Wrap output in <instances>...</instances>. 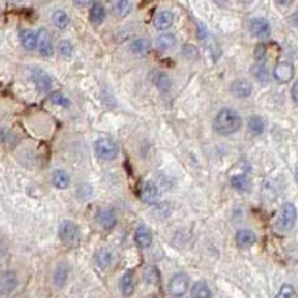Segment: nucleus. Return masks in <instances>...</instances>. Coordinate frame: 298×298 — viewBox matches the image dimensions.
Returning <instances> with one entry per match:
<instances>
[{
    "mask_svg": "<svg viewBox=\"0 0 298 298\" xmlns=\"http://www.w3.org/2000/svg\"><path fill=\"white\" fill-rule=\"evenodd\" d=\"M241 127V117L232 108H223L213 121V128L218 135L229 136L238 132Z\"/></svg>",
    "mask_w": 298,
    "mask_h": 298,
    "instance_id": "1",
    "label": "nucleus"
},
{
    "mask_svg": "<svg viewBox=\"0 0 298 298\" xmlns=\"http://www.w3.org/2000/svg\"><path fill=\"white\" fill-rule=\"evenodd\" d=\"M58 235L61 241L67 248H78L80 244V232L76 223L72 221L61 222L58 227Z\"/></svg>",
    "mask_w": 298,
    "mask_h": 298,
    "instance_id": "2",
    "label": "nucleus"
},
{
    "mask_svg": "<svg viewBox=\"0 0 298 298\" xmlns=\"http://www.w3.org/2000/svg\"><path fill=\"white\" fill-rule=\"evenodd\" d=\"M297 219V210L292 203H285L282 206L276 221V227L280 232L292 231Z\"/></svg>",
    "mask_w": 298,
    "mask_h": 298,
    "instance_id": "3",
    "label": "nucleus"
},
{
    "mask_svg": "<svg viewBox=\"0 0 298 298\" xmlns=\"http://www.w3.org/2000/svg\"><path fill=\"white\" fill-rule=\"evenodd\" d=\"M95 151L100 159L113 160L119 154V145L111 138L101 137L96 141Z\"/></svg>",
    "mask_w": 298,
    "mask_h": 298,
    "instance_id": "4",
    "label": "nucleus"
},
{
    "mask_svg": "<svg viewBox=\"0 0 298 298\" xmlns=\"http://www.w3.org/2000/svg\"><path fill=\"white\" fill-rule=\"evenodd\" d=\"M18 278L16 272L12 270H5L0 272V296L5 297L11 294L17 287Z\"/></svg>",
    "mask_w": 298,
    "mask_h": 298,
    "instance_id": "5",
    "label": "nucleus"
},
{
    "mask_svg": "<svg viewBox=\"0 0 298 298\" xmlns=\"http://www.w3.org/2000/svg\"><path fill=\"white\" fill-rule=\"evenodd\" d=\"M37 46L36 48H39L40 54L43 57H51L54 53L53 48V42H52V37L49 35V32L46 29H40L37 31Z\"/></svg>",
    "mask_w": 298,
    "mask_h": 298,
    "instance_id": "6",
    "label": "nucleus"
},
{
    "mask_svg": "<svg viewBox=\"0 0 298 298\" xmlns=\"http://www.w3.org/2000/svg\"><path fill=\"white\" fill-rule=\"evenodd\" d=\"M250 32L257 39H268L271 33V26H270L269 21L265 18L257 17L253 18L250 21Z\"/></svg>",
    "mask_w": 298,
    "mask_h": 298,
    "instance_id": "7",
    "label": "nucleus"
},
{
    "mask_svg": "<svg viewBox=\"0 0 298 298\" xmlns=\"http://www.w3.org/2000/svg\"><path fill=\"white\" fill-rule=\"evenodd\" d=\"M189 288V277L185 274H178L172 278L169 285L170 293L175 297L184 296Z\"/></svg>",
    "mask_w": 298,
    "mask_h": 298,
    "instance_id": "8",
    "label": "nucleus"
},
{
    "mask_svg": "<svg viewBox=\"0 0 298 298\" xmlns=\"http://www.w3.org/2000/svg\"><path fill=\"white\" fill-rule=\"evenodd\" d=\"M31 78H32L33 83L36 84V86L41 90V91L47 92L52 89L53 83H52L51 77H49L43 69H40V68H35V69H32Z\"/></svg>",
    "mask_w": 298,
    "mask_h": 298,
    "instance_id": "9",
    "label": "nucleus"
},
{
    "mask_svg": "<svg viewBox=\"0 0 298 298\" xmlns=\"http://www.w3.org/2000/svg\"><path fill=\"white\" fill-rule=\"evenodd\" d=\"M274 77L278 83L291 82L294 77V67L287 62L278 63L274 70Z\"/></svg>",
    "mask_w": 298,
    "mask_h": 298,
    "instance_id": "10",
    "label": "nucleus"
},
{
    "mask_svg": "<svg viewBox=\"0 0 298 298\" xmlns=\"http://www.w3.org/2000/svg\"><path fill=\"white\" fill-rule=\"evenodd\" d=\"M95 221L104 229H111L117 222L116 213H115L113 210H108V209L100 210L96 212Z\"/></svg>",
    "mask_w": 298,
    "mask_h": 298,
    "instance_id": "11",
    "label": "nucleus"
},
{
    "mask_svg": "<svg viewBox=\"0 0 298 298\" xmlns=\"http://www.w3.org/2000/svg\"><path fill=\"white\" fill-rule=\"evenodd\" d=\"M231 92L235 98L245 99L251 94V84L248 80L238 79L231 84Z\"/></svg>",
    "mask_w": 298,
    "mask_h": 298,
    "instance_id": "12",
    "label": "nucleus"
},
{
    "mask_svg": "<svg viewBox=\"0 0 298 298\" xmlns=\"http://www.w3.org/2000/svg\"><path fill=\"white\" fill-rule=\"evenodd\" d=\"M151 79L154 85L159 90H161V91H167V90L172 88V79H170L167 74L160 72V70H152Z\"/></svg>",
    "mask_w": 298,
    "mask_h": 298,
    "instance_id": "13",
    "label": "nucleus"
},
{
    "mask_svg": "<svg viewBox=\"0 0 298 298\" xmlns=\"http://www.w3.org/2000/svg\"><path fill=\"white\" fill-rule=\"evenodd\" d=\"M18 39H20L21 45L27 51H33L37 46V35L33 31L29 29H23L18 33Z\"/></svg>",
    "mask_w": 298,
    "mask_h": 298,
    "instance_id": "14",
    "label": "nucleus"
},
{
    "mask_svg": "<svg viewBox=\"0 0 298 298\" xmlns=\"http://www.w3.org/2000/svg\"><path fill=\"white\" fill-rule=\"evenodd\" d=\"M135 240L141 248L151 247L152 240V233L145 226H139L135 232Z\"/></svg>",
    "mask_w": 298,
    "mask_h": 298,
    "instance_id": "15",
    "label": "nucleus"
},
{
    "mask_svg": "<svg viewBox=\"0 0 298 298\" xmlns=\"http://www.w3.org/2000/svg\"><path fill=\"white\" fill-rule=\"evenodd\" d=\"M235 241L240 248L251 247L256 241V234L249 229H241L235 235Z\"/></svg>",
    "mask_w": 298,
    "mask_h": 298,
    "instance_id": "16",
    "label": "nucleus"
},
{
    "mask_svg": "<svg viewBox=\"0 0 298 298\" xmlns=\"http://www.w3.org/2000/svg\"><path fill=\"white\" fill-rule=\"evenodd\" d=\"M141 197L144 202L153 203L158 197V189L152 181H145L141 188Z\"/></svg>",
    "mask_w": 298,
    "mask_h": 298,
    "instance_id": "17",
    "label": "nucleus"
},
{
    "mask_svg": "<svg viewBox=\"0 0 298 298\" xmlns=\"http://www.w3.org/2000/svg\"><path fill=\"white\" fill-rule=\"evenodd\" d=\"M174 23V14L170 11H161L157 15L154 20V26L158 30H166Z\"/></svg>",
    "mask_w": 298,
    "mask_h": 298,
    "instance_id": "18",
    "label": "nucleus"
},
{
    "mask_svg": "<svg viewBox=\"0 0 298 298\" xmlns=\"http://www.w3.org/2000/svg\"><path fill=\"white\" fill-rule=\"evenodd\" d=\"M68 281V266L66 264H58L53 272V282L57 287L62 288Z\"/></svg>",
    "mask_w": 298,
    "mask_h": 298,
    "instance_id": "19",
    "label": "nucleus"
},
{
    "mask_svg": "<svg viewBox=\"0 0 298 298\" xmlns=\"http://www.w3.org/2000/svg\"><path fill=\"white\" fill-rule=\"evenodd\" d=\"M52 182H53V186L58 190H64L69 186L70 178L68 175L67 172L64 170H55L53 173V176H52Z\"/></svg>",
    "mask_w": 298,
    "mask_h": 298,
    "instance_id": "20",
    "label": "nucleus"
},
{
    "mask_svg": "<svg viewBox=\"0 0 298 298\" xmlns=\"http://www.w3.org/2000/svg\"><path fill=\"white\" fill-rule=\"evenodd\" d=\"M248 128L249 131L253 133V135L259 136L265 131V122H264L263 117L257 116V115H254L251 116L249 121H248Z\"/></svg>",
    "mask_w": 298,
    "mask_h": 298,
    "instance_id": "21",
    "label": "nucleus"
},
{
    "mask_svg": "<svg viewBox=\"0 0 298 298\" xmlns=\"http://www.w3.org/2000/svg\"><path fill=\"white\" fill-rule=\"evenodd\" d=\"M105 18V9L101 3L95 2L90 9V20L94 24H101Z\"/></svg>",
    "mask_w": 298,
    "mask_h": 298,
    "instance_id": "22",
    "label": "nucleus"
},
{
    "mask_svg": "<svg viewBox=\"0 0 298 298\" xmlns=\"http://www.w3.org/2000/svg\"><path fill=\"white\" fill-rule=\"evenodd\" d=\"M251 74H253L257 82L260 83L269 82V69L265 64L257 63L255 66H253V68H251Z\"/></svg>",
    "mask_w": 298,
    "mask_h": 298,
    "instance_id": "23",
    "label": "nucleus"
},
{
    "mask_svg": "<svg viewBox=\"0 0 298 298\" xmlns=\"http://www.w3.org/2000/svg\"><path fill=\"white\" fill-rule=\"evenodd\" d=\"M149 48H151V42L145 39H137L135 41H132L131 45H129L131 52L136 54L145 53V52L149 51Z\"/></svg>",
    "mask_w": 298,
    "mask_h": 298,
    "instance_id": "24",
    "label": "nucleus"
},
{
    "mask_svg": "<svg viewBox=\"0 0 298 298\" xmlns=\"http://www.w3.org/2000/svg\"><path fill=\"white\" fill-rule=\"evenodd\" d=\"M176 43V39L173 33H163L158 37L157 40V45L160 49H172Z\"/></svg>",
    "mask_w": 298,
    "mask_h": 298,
    "instance_id": "25",
    "label": "nucleus"
},
{
    "mask_svg": "<svg viewBox=\"0 0 298 298\" xmlns=\"http://www.w3.org/2000/svg\"><path fill=\"white\" fill-rule=\"evenodd\" d=\"M191 297L209 298L211 297V290L204 282H196L191 290Z\"/></svg>",
    "mask_w": 298,
    "mask_h": 298,
    "instance_id": "26",
    "label": "nucleus"
},
{
    "mask_svg": "<svg viewBox=\"0 0 298 298\" xmlns=\"http://www.w3.org/2000/svg\"><path fill=\"white\" fill-rule=\"evenodd\" d=\"M52 21H53V25L57 29L64 30L69 25V16L64 11L57 10L52 15Z\"/></svg>",
    "mask_w": 298,
    "mask_h": 298,
    "instance_id": "27",
    "label": "nucleus"
},
{
    "mask_svg": "<svg viewBox=\"0 0 298 298\" xmlns=\"http://www.w3.org/2000/svg\"><path fill=\"white\" fill-rule=\"evenodd\" d=\"M120 288L121 292L123 293V296H131L133 292V278L132 275L129 272H127L122 276L120 281Z\"/></svg>",
    "mask_w": 298,
    "mask_h": 298,
    "instance_id": "28",
    "label": "nucleus"
},
{
    "mask_svg": "<svg viewBox=\"0 0 298 298\" xmlns=\"http://www.w3.org/2000/svg\"><path fill=\"white\" fill-rule=\"evenodd\" d=\"M232 185L239 191H249L250 190V180L245 175H235L232 179Z\"/></svg>",
    "mask_w": 298,
    "mask_h": 298,
    "instance_id": "29",
    "label": "nucleus"
},
{
    "mask_svg": "<svg viewBox=\"0 0 298 298\" xmlns=\"http://www.w3.org/2000/svg\"><path fill=\"white\" fill-rule=\"evenodd\" d=\"M132 5L128 0H119L115 5V12L119 15L120 17H126L131 11Z\"/></svg>",
    "mask_w": 298,
    "mask_h": 298,
    "instance_id": "30",
    "label": "nucleus"
},
{
    "mask_svg": "<svg viewBox=\"0 0 298 298\" xmlns=\"http://www.w3.org/2000/svg\"><path fill=\"white\" fill-rule=\"evenodd\" d=\"M51 101H52V104H54V105H58V106H62V107H68L70 105V101H69V99L66 98L62 92L60 91H55L53 92V94L51 95Z\"/></svg>",
    "mask_w": 298,
    "mask_h": 298,
    "instance_id": "31",
    "label": "nucleus"
},
{
    "mask_svg": "<svg viewBox=\"0 0 298 298\" xmlns=\"http://www.w3.org/2000/svg\"><path fill=\"white\" fill-rule=\"evenodd\" d=\"M144 278L149 285L158 284V282H159V272H158V270L153 268V266H149L144 272Z\"/></svg>",
    "mask_w": 298,
    "mask_h": 298,
    "instance_id": "32",
    "label": "nucleus"
},
{
    "mask_svg": "<svg viewBox=\"0 0 298 298\" xmlns=\"http://www.w3.org/2000/svg\"><path fill=\"white\" fill-rule=\"evenodd\" d=\"M58 52H60L62 57L64 58L70 57L73 53V45L70 43V41H68V40H63V41H61L60 45H58Z\"/></svg>",
    "mask_w": 298,
    "mask_h": 298,
    "instance_id": "33",
    "label": "nucleus"
},
{
    "mask_svg": "<svg viewBox=\"0 0 298 298\" xmlns=\"http://www.w3.org/2000/svg\"><path fill=\"white\" fill-rule=\"evenodd\" d=\"M277 298H291V297H296V291H294V288L292 286H290V285H284L280 288V291H278Z\"/></svg>",
    "mask_w": 298,
    "mask_h": 298,
    "instance_id": "34",
    "label": "nucleus"
},
{
    "mask_svg": "<svg viewBox=\"0 0 298 298\" xmlns=\"http://www.w3.org/2000/svg\"><path fill=\"white\" fill-rule=\"evenodd\" d=\"M98 263L99 265L102 266V268L107 266L108 264L111 263V254L106 250H101L100 253L98 254Z\"/></svg>",
    "mask_w": 298,
    "mask_h": 298,
    "instance_id": "35",
    "label": "nucleus"
},
{
    "mask_svg": "<svg viewBox=\"0 0 298 298\" xmlns=\"http://www.w3.org/2000/svg\"><path fill=\"white\" fill-rule=\"evenodd\" d=\"M266 54V46L263 45V43H259L256 45L255 49H254V57H255L256 61H263L265 58Z\"/></svg>",
    "mask_w": 298,
    "mask_h": 298,
    "instance_id": "36",
    "label": "nucleus"
},
{
    "mask_svg": "<svg viewBox=\"0 0 298 298\" xmlns=\"http://www.w3.org/2000/svg\"><path fill=\"white\" fill-rule=\"evenodd\" d=\"M182 54H184L186 58H190V60H192V58L197 57V49L195 48L194 46L186 45L182 47Z\"/></svg>",
    "mask_w": 298,
    "mask_h": 298,
    "instance_id": "37",
    "label": "nucleus"
},
{
    "mask_svg": "<svg viewBox=\"0 0 298 298\" xmlns=\"http://www.w3.org/2000/svg\"><path fill=\"white\" fill-rule=\"evenodd\" d=\"M207 36H209V32H207L206 25L198 21L197 23V37L200 40H206Z\"/></svg>",
    "mask_w": 298,
    "mask_h": 298,
    "instance_id": "38",
    "label": "nucleus"
},
{
    "mask_svg": "<svg viewBox=\"0 0 298 298\" xmlns=\"http://www.w3.org/2000/svg\"><path fill=\"white\" fill-rule=\"evenodd\" d=\"M91 2H92V0H74V3H76L77 5H80V6L89 5Z\"/></svg>",
    "mask_w": 298,
    "mask_h": 298,
    "instance_id": "39",
    "label": "nucleus"
},
{
    "mask_svg": "<svg viewBox=\"0 0 298 298\" xmlns=\"http://www.w3.org/2000/svg\"><path fill=\"white\" fill-rule=\"evenodd\" d=\"M297 86H298V83L296 82L293 85V89H292V99L294 102H297Z\"/></svg>",
    "mask_w": 298,
    "mask_h": 298,
    "instance_id": "40",
    "label": "nucleus"
},
{
    "mask_svg": "<svg viewBox=\"0 0 298 298\" xmlns=\"http://www.w3.org/2000/svg\"><path fill=\"white\" fill-rule=\"evenodd\" d=\"M276 2H277L278 4H281V5H287V4H290L292 0H276Z\"/></svg>",
    "mask_w": 298,
    "mask_h": 298,
    "instance_id": "41",
    "label": "nucleus"
},
{
    "mask_svg": "<svg viewBox=\"0 0 298 298\" xmlns=\"http://www.w3.org/2000/svg\"><path fill=\"white\" fill-rule=\"evenodd\" d=\"M8 2L12 3V4H18V3H23L24 0H8Z\"/></svg>",
    "mask_w": 298,
    "mask_h": 298,
    "instance_id": "42",
    "label": "nucleus"
},
{
    "mask_svg": "<svg viewBox=\"0 0 298 298\" xmlns=\"http://www.w3.org/2000/svg\"><path fill=\"white\" fill-rule=\"evenodd\" d=\"M217 4H225L226 2H228V0H215Z\"/></svg>",
    "mask_w": 298,
    "mask_h": 298,
    "instance_id": "43",
    "label": "nucleus"
}]
</instances>
